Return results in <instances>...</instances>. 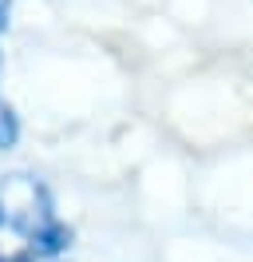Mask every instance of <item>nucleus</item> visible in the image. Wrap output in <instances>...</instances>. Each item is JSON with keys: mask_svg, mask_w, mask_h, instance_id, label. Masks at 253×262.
Here are the masks:
<instances>
[{"mask_svg": "<svg viewBox=\"0 0 253 262\" xmlns=\"http://www.w3.org/2000/svg\"><path fill=\"white\" fill-rule=\"evenodd\" d=\"M0 214H4L8 227L20 230L24 238H32V246L44 250V254L63 250L71 238L52 214V199H47L44 183L32 179V175H20V171L0 179Z\"/></svg>", "mask_w": 253, "mask_h": 262, "instance_id": "nucleus-1", "label": "nucleus"}, {"mask_svg": "<svg viewBox=\"0 0 253 262\" xmlns=\"http://www.w3.org/2000/svg\"><path fill=\"white\" fill-rule=\"evenodd\" d=\"M12 143H16V115H12V107L0 99V151L12 147Z\"/></svg>", "mask_w": 253, "mask_h": 262, "instance_id": "nucleus-2", "label": "nucleus"}, {"mask_svg": "<svg viewBox=\"0 0 253 262\" xmlns=\"http://www.w3.org/2000/svg\"><path fill=\"white\" fill-rule=\"evenodd\" d=\"M8 8H12V0H0V32L8 28Z\"/></svg>", "mask_w": 253, "mask_h": 262, "instance_id": "nucleus-3", "label": "nucleus"}, {"mask_svg": "<svg viewBox=\"0 0 253 262\" xmlns=\"http://www.w3.org/2000/svg\"><path fill=\"white\" fill-rule=\"evenodd\" d=\"M0 219H4V214H0Z\"/></svg>", "mask_w": 253, "mask_h": 262, "instance_id": "nucleus-4", "label": "nucleus"}]
</instances>
